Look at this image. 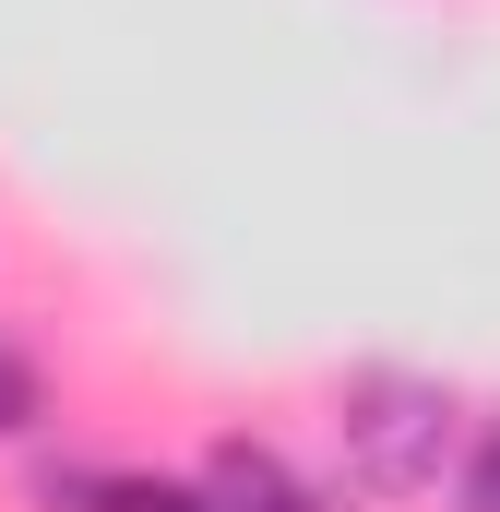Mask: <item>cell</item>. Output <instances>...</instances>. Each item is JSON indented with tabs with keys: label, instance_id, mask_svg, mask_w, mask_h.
Wrapping results in <instances>:
<instances>
[{
	"label": "cell",
	"instance_id": "obj_2",
	"mask_svg": "<svg viewBox=\"0 0 500 512\" xmlns=\"http://www.w3.org/2000/svg\"><path fill=\"white\" fill-rule=\"evenodd\" d=\"M191 489H203V512H334L298 465H286V453H274V441H250V429H227V441L203 453V477H191Z\"/></svg>",
	"mask_w": 500,
	"mask_h": 512
},
{
	"label": "cell",
	"instance_id": "obj_5",
	"mask_svg": "<svg viewBox=\"0 0 500 512\" xmlns=\"http://www.w3.org/2000/svg\"><path fill=\"white\" fill-rule=\"evenodd\" d=\"M453 512H500V417L453 453Z\"/></svg>",
	"mask_w": 500,
	"mask_h": 512
},
{
	"label": "cell",
	"instance_id": "obj_3",
	"mask_svg": "<svg viewBox=\"0 0 500 512\" xmlns=\"http://www.w3.org/2000/svg\"><path fill=\"white\" fill-rule=\"evenodd\" d=\"M48 501L72 512H203L191 477H143V465H48Z\"/></svg>",
	"mask_w": 500,
	"mask_h": 512
},
{
	"label": "cell",
	"instance_id": "obj_4",
	"mask_svg": "<svg viewBox=\"0 0 500 512\" xmlns=\"http://www.w3.org/2000/svg\"><path fill=\"white\" fill-rule=\"evenodd\" d=\"M36 429H48V382H36V358L0 346V441H36Z\"/></svg>",
	"mask_w": 500,
	"mask_h": 512
},
{
	"label": "cell",
	"instance_id": "obj_1",
	"mask_svg": "<svg viewBox=\"0 0 500 512\" xmlns=\"http://www.w3.org/2000/svg\"><path fill=\"white\" fill-rule=\"evenodd\" d=\"M334 441H346V477L370 501H429L453 477V453H465V405H453V382H429V370H346Z\"/></svg>",
	"mask_w": 500,
	"mask_h": 512
}]
</instances>
